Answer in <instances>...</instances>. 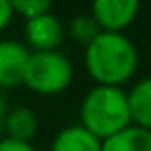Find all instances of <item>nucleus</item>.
Masks as SVG:
<instances>
[{
    "mask_svg": "<svg viewBox=\"0 0 151 151\" xmlns=\"http://www.w3.org/2000/svg\"><path fill=\"white\" fill-rule=\"evenodd\" d=\"M83 66L95 85L124 87L139 70V48L126 33L101 31L83 48Z\"/></svg>",
    "mask_w": 151,
    "mask_h": 151,
    "instance_id": "obj_1",
    "label": "nucleus"
},
{
    "mask_svg": "<svg viewBox=\"0 0 151 151\" xmlns=\"http://www.w3.org/2000/svg\"><path fill=\"white\" fill-rule=\"evenodd\" d=\"M79 124L99 141H108L132 124L128 89L93 85L79 104Z\"/></svg>",
    "mask_w": 151,
    "mask_h": 151,
    "instance_id": "obj_2",
    "label": "nucleus"
},
{
    "mask_svg": "<svg viewBox=\"0 0 151 151\" xmlns=\"http://www.w3.org/2000/svg\"><path fill=\"white\" fill-rule=\"evenodd\" d=\"M75 81V64L62 50L31 52L23 85L37 95H60Z\"/></svg>",
    "mask_w": 151,
    "mask_h": 151,
    "instance_id": "obj_3",
    "label": "nucleus"
},
{
    "mask_svg": "<svg viewBox=\"0 0 151 151\" xmlns=\"http://www.w3.org/2000/svg\"><path fill=\"white\" fill-rule=\"evenodd\" d=\"M23 37L31 52H52V50H60L66 37V27L60 21V17L50 11L42 17L25 21Z\"/></svg>",
    "mask_w": 151,
    "mask_h": 151,
    "instance_id": "obj_4",
    "label": "nucleus"
},
{
    "mask_svg": "<svg viewBox=\"0 0 151 151\" xmlns=\"http://www.w3.org/2000/svg\"><path fill=\"white\" fill-rule=\"evenodd\" d=\"M141 4L137 0H95L89 6L91 17L101 31L124 33L139 17Z\"/></svg>",
    "mask_w": 151,
    "mask_h": 151,
    "instance_id": "obj_5",
    "label": "nucleus"
},
{
    "mask_svg": "<svg viewBox=\"0 0 151 151\" xmlns=\"http://www.w3.org/2000/svg\"><path fill=\"white\" fill-rule=\"evenodd\" d=\"M31 50L25 42L2 37L0 40V91L23 85Z\"/></svg>",
    "mask_w": 151,
    "mask_h": 151,
    "instance_id": "obj_6",
    "label": "nucleus"
},
{
    "mask_svg": "<svg viewBox=\"0 0 151 151\" xmlns=\"http://www.w3.org/2000/svg\"><path fill=\"white\" fill-rule=\"evenodd\" d=\"M101 149H104V141H99L79 122L62 126L52 137L50 143V151H101Z\"/></svg>",
    "mask_w": 151,
    "mask_h": 151,
    "instance_id": "obj_7",
    "label": "nucleus"
},
{
    "mask_svg": "<svg viewBox=\"0 0 151 151\" xmlns=\"http://www.w3.org/2000/svg\"><path fill=\"white\" fill-rule=\"evenodd\" d=\"M40 130V118L37 112L29 106H11L6 118H4V130L2 137H11L17 141L31 143Z\"/></svg>",
    "mask_w": 151,
    "mask_h": 151,
    "instance_id": "obj_8",
    "label": "nucleus"
},
{
    "mask_svg": "<svg viewBox=\"0 0 151 151\" xmlns=\"http://www.w3.org/2000/svg\"><path fill=\"white\" fill-rule=\"evenodd\" d=\"M132 124L151 130V75L134 81L128 89Z\"/></svg>",
    "mask_w": 151,
    "mask_h": 151,
    "instance_id": "obj_9",
    "label": "nucleus"
},
{
    "mask_svg": "<svg viewBox=\"0 0 151 151\" xmlns=\"http://www.w3.org/2000/svg\"><path fill=\"white\" fill-rule=\"evenodd\" d=\"M101 151H151V130L130 124L122 132L104 141Z\"/></svg>",
    "mask_w": 151,
    "mask_h": 151,
    "instance_id": "obj_10",
    "label": "nucleus"
},
{
    "mask_svg": "<svg viewBox=\"0 0 151 151\" xmlns=\"http://www.w3.org/2000/svg\"><path fill=\"white\" fill-rule=\"evenodd\" d=\"M99 33H101V29L95 23V19L91 17V13H79V15H75L70 19L68 27H66V35H70V40H75L83 48L89 46Z\"/></svg>",
    "mask_w": 151,
    "mask_h": 151,
    "instance_id": "obj_11",
    "label": "nucleus"
},
{
    "mask_svg": "<svg viewBox=\"0 0 151 151\" xmlns=\"http://www.w3.org/2000/svg\"><path fill=\"white\" fill-rule=\"evenodd\" d=\"M13 9L15 15L23 17L25 21H31L35 17H42L52 11L50 0H13Z\"/></svg>",
    "mask_w": 151,
    "mask_h": 151,
    "instance_id": "obj_12",
    "label": "nucleus"
},
{
    "mask_svg": "<svg viewBox=\"0 0 151 151\" xmlns=\"http://www.w3.org/2000/svg\"><path fill=\"white\" fill-rule=\"evenodd\" d=\"M0 151H37V149L33 147V143H27V141L0 137Z\"/></svg>",
    "mask_w": 151,
    "mask_h": 151,
    "instance_id": "obj_13",
    "label": "nucleus"
},
{
    "mask_svg": "<svg viewBox=\"0 0 151 151\" xmlns=\"http://www.w3.org/2000/svg\"><path fill=\"white\" fill-rule=\"evenodd\" d=\"M15 19V9L11 0H0V33H2Z\"/></svg>",
    "mask_w": 151,
    "mask_h": 151,
    "instance_id": "obj_14",
    "label": "nucleus"
},
{
    "mask_svg": "<svg viewBox=\"0 0 151 151\" xmlns=\"http://www.w3.org/2000/svg\"><path fill=\"white\" fill-rule=\"evenodd\" d=\"M9 110H11V106L6 101V95H4V91H0V132L4 130V118H6Z\"/></svg>",
    "mask_w": 151,
    "mask_h": 151,
    "instance_id": "obj_15",
    "label": "nucleus"
}]
</instances>
